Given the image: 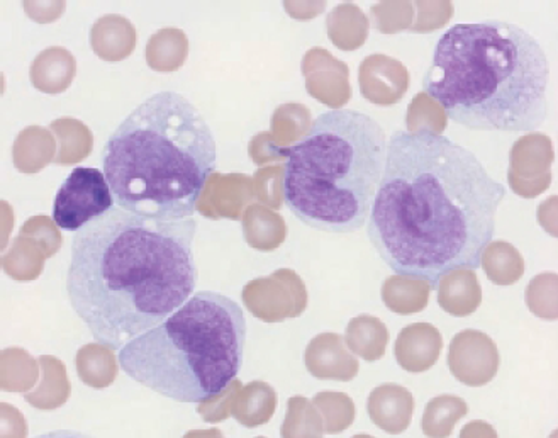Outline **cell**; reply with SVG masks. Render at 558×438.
Listing matches in <instances>:
<instances>
[{
	"instance_id": "6da1fadb",
	"label": "cell",
	"mask_w": 558,
	"mask_h": 438,
	"mask_svg": "<svg viewBox=\"0 0 558 438\" xmlns=\"http://www.w3.org/2000/svg\"><path fill=\"white\" fill-rule=\"evenodd\" d=\"M506 194L465 146L429 127L398 130L387 139L368 242L392 272L436 289L444 277L482 266Z\"/></svg>"
},
{
	"instance_id": "ba28073f",
	"label": "cell",
	"mask_w": 558,
	"mask_h": 438,
	"mask_svg": "<svg viewBox=\"0 0 558 438\" xmlns=\"http://www.w3.org/2000/svg\"><path fill=\"white\" fill-rule=\"evenodd\" d=\"M2 94H4V72H2V60H0V123H2Z\"/></svg>"
},
{
	"instance_id": "5b68a950",
	"label": "cell",
	"mask_w": 558,
	"mask_h": 438,
	"mask_svg": "<svg viewBox=\"0 0 558 438\" xmlns=\"http://www.w3.org/2000/svg\"><path fill=\"white\" fill-rule=\"evenodd\" d=\"M387 136L374 118L331 109L288 150L283 200L314 230L347 235L362 230L386 163Z\"/></svg>"
},
{
	"instance_id": "52a82bcc",
	"label": "cell",
	"mask_w": 558,
	"mask_h": 438,
	"mask_svg": "<svg viewBox=\"0 0 558 438\" xmlns=\"http://www.w3.org/2000/svg\"><path fill=\"white\" fill-rule=\"evenodd\" d=\"M114 206V196L102 170L77 167L58 188L53 221L58 228L75 233Z\"/></svg>"
},
{
	"instance_id": "7a4b0ae2",
	"label": "cell",
	"mask_w": 558,
	"mask_h": 438,
	"mask_svg": "<svg viewBox=\"0 0 558 438\" xmlns=\"http://www.w3.org/2000/svg\"><path fill=\"white\" fill-rule=\"evenodd\" d=\"M194 218L109 209L72 240L66 294L99 345L118 352L172 315L197 285Z\"/></svg>"
},
{
	"instance_id": "8992f818",
	"label": "cell",
	"mask_w": 558,
	"mask_h": 438,
	"mask_svg": "<svg viewBox=\"0 0 558 438\" xmlns=\"http://www.w3.org/2000/svg\"><path fill=\"white\" fill-rule=\"evenodd\" d=\"M246 319L221 292H194L157 327L118 350L119 367L134 382L177 403L221 397L245 357Z\"/></svg>"
},
{
	"instance_id": "3957f363",
	"label": "cell",
	"mask_w": 558,
	"mask_h": 438,
	"mask_svg": "<svg viewBox=\"0 0 558 438\" xmlns=\"http://www.w3.org/2000/svg\"><path fill=\"white\" fill-rule=\"evenodd\" d=\"M423 87L448 120L466 130L530 133L550 112L547 53L532 33L508 21L447 29Z\"/></svg>"
},
{
	"instance_id": "277c9868",
	"label": "cell",
	"mask_w": 558,
	"mask_h": 438,
	"mask_svg": "<svg viewBox=\"0 0 558 438\" xmlns=\"http://www.w3.org/2000/svg\"><path fill=\"white\" fill-rule=\"evenodd\" d=\"M218 166L215 133L187 97L154 94L102 148V172L118 208L145 218H192Z\"/></svg>"
}]
</instances>
